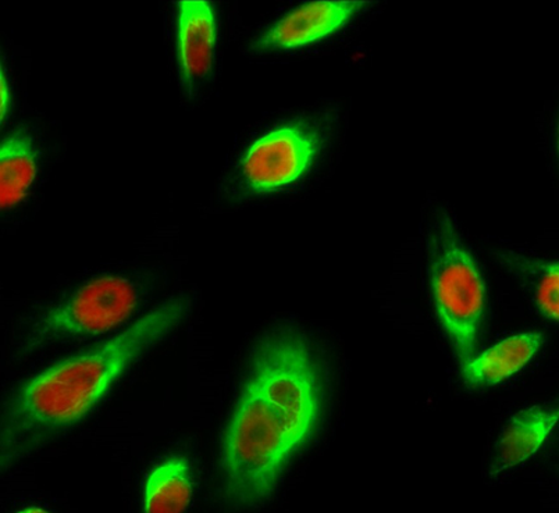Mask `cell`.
<instances>
[{"label":"cell","mask_w":559,"mask_h":513,"mask_svg":"<svg viewBox=\"0 0 559 513\" xmlns=\"http://www.w3.org/2000/svg\"><path fill=\"white\" fill-rule=\"evenodd\" d=\"M319 360L304 334L264 339L223 436L221 469L228 504L258 508L276 491L289 462L322 419Z\"/></svg>","instance_id":"1"},{"label":"cell","mask_w":559,"mask_h":513,"mask_svg":"<svg viewBox=\"0 0 559 513\" xmlns=\"http://www.w3.org/2000/svg\"><path fill=\"white\" fill-rule=\"evenodd\" d=\"M187 312L185 299H171L109 342L24 383L4 406L3 469L88 415L146 350L179 326Z\"/></svg>","instance_id":"2"},{"label":"cell","mask_w":559,"mask_h":513,"mask_svg":"<svg viewBox=\"0 0 559 513\" xmlns=\"http://www.w3.org/2000/svg\"><path fill=\"white\" fill-rule=\"evenodd\" d=\"M428 272L437 318L461 370L476 357L486 314V284L449 212H437L428 237Z\"/></svg>","instance_id":"3"},{"label":"cell","mask_w":559,"mask_h":513,"mask_svg":"<svg viewBox=\"0 0 559 513\" xmlns=\"http://www.w3.org/2000/svg\"><path fill=\"white\" fill-rule=\"evenodd\" d=\"M328 116H305L273 127L253 141L238 165L248 194L262 195L296 184L322 155L332 136Z\"/></svg>","instance_id":"4"},{"label":"cell","mask_w":559,"mask_h":513,"mask_svg":"<svg viewBox=\"0 0 559 513\" xmlns=\"http://www.w3.org/2000/svg\"><path fill=\"white\" fill-rule=\"evenodd\" d=\"M136 305L134 284L123 277L96 278L45 313L29 333L25 348L34 350L62 339L108 333L124 323Z\"/></svg>","instance_id":"5"},{"label":"cell","mask_w":559,"mask_h":513,"mask_svg":"<svg viewBox=\"0 0 559 513\" xmlns=\"http://www.w3.org/2000/svg\"><path fill=\"white\" fill-rule=\"evenodd\" d=\"M366 7V2L305 3L264 29L252 49L264 53L308 47L340 32Z\"/></svg>","instance_id":"6"},{"label":"cell","mask_w":559,"mask_h":513,"mask_svg":"<svg viewBox=\"0 0 559 513\" xmlns=\"http://www.w3.org/2000/svg\"><path fill=\"white\" fill-rule=\"evenodd\" d=\"M177 62L182 85L197 90L212 70L217 44L215 8L206 0L177 3Z\"/></svg>","instance_id":"7"},{"label":"cell","mask_w":559,"mask_h":513,"mask_svg":"<svg viewBox=\"0 0 559 513\" xmlns=\"http://www.w3.org/2000/svg\"><path fill=\"white\" fill-rule=\"evenodd\" d=\"M557 421L556 406H533L513 416L498 440L491 474L501 475L525 464L550 439Z\"/></svg>","instance_id":"8"},{"label":"cell","mask_w":559,"mask_h":513,"mask_svg":"<svg viewBox=\"0 0 559 513\" xmlns=\"http://www.w3.org/2000/svg\"><path fill=\"white\" fill-rule=\"evenodd\" d=\"M542 333H523L498 343L475 357L461 370L467 384L489 387L521 372L538 353L543 344Z\"/></svg>","instance_id":"9"},{"label":"cell","mask_w":559,"mask_h":513,"mask_svg":"<svg viewBox=\"0 0 559 513\" xmlns=\"http://www.w3.org/2000/svg\"><path fill=\"white\" fill-rule=\"evenodd\" d=\"M38 156L25 131L9 134L0 148V205L7 211L25 200L37 177Z\"/></svg>","instance_id":"10"},{"label":"cell","mask_w":559,"mask_h":513,"mask_svg":"<svg viewBox=\"0 0 559 513\" xmlns=\"http://www.w3.org/2000/svg\"><path fill=\"white\" fill-rule=\"evenodd\" d=\"M192 498L191 467L185 456H171L151 472L144 490V511L182 512Z\"/></svg>","instance_id":"11"},{"label":"cell","mask_w":559,"mask_h":513,"mask_svg":"<svg viewBox=\"0 0 559 513\" xmlns=\"http://www.w3.org/2000/svg\"><path fill=\"white\" fill-rule=\"evenodd\" d=\"M508 271L518 277L531 294L538 312L557 323L559 319V265L557 261L532 259L513 252H501Z\"/></svg>","instance_id":"12"},{"label":"cell","mask_w":559,"mask_h":513,"mask_svg":"<svg viewBox=\"0 0 559 513\" xmlns=\"http://www.w3.org/2000/svg\"><path fill=\"white\" fill-rule=\"evenodd\" d=\"M10 104H12V100H10V86L7 74L0 71V117H2V120L8 115Z\"/></svg>","instance_id":"13"},{"label":"cell","mask_w":559,"mask_h":513,"mask_svg":"<svg viewBox=\"0 0 559 513\" xmlns=\"http://www.w3.org/2000/svg\"><path fill=\"white\" fill-rule=\"evenodd\" d=\"M25 511H27V512H34V511H40V510H38V508H29V510H25Z\"/></svg>","instance_id":"14"}]
</instances>
